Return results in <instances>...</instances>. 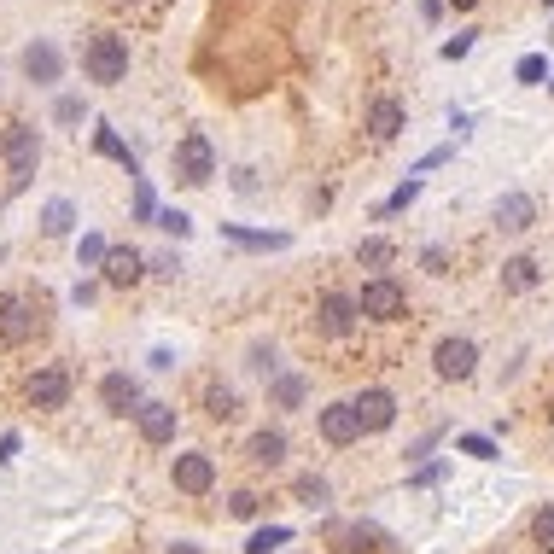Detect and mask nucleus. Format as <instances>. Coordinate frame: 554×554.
I'll list each match as a JSON object with an SVG mask.
<instances>
[{"label":"nucleus","instance_id":"nucleus-1","mask_svg":"<svg viewBox=\"0 0 554 554\" xmlns=\"http://www.w3.org/2000/svg\"><path fill=\"white\" fill-rule=\"evenodd\" d=\"M82 76L100 82V88H117L129 76V35L117 30H94L82 41Z\"/></svg>","mask_w":554,"mask_h":554},{"label":"nucleus","instance_id":"nucleus-2","mask_svg":"<svg viewBox=\"0 0 554 554\" xmlns=\"http://www.w3.org/2000/svg\"><path fill=\"white\" fill-rule=\"evenodd\" d=\"M0 164H6V193H24L41 170V135L35 123H6L0 135Z\"/></svg>","mask_w":554,"mask_h":554},{"label":"nucleus","instance_id":"nucleus-3","mask_svg":"<svg viewBox=\"0 0 554 554\" xmlns=\"http://www.w3.org/2000/svg\"><path fill=\"white\" fill-rule=\"evenodd\" d=\"M47 333V315L30 292H0V345H35Z\"/></svg>","mask_w":554,"mask_h":554},{"label":"nucleus","instance_id":"nucleus-4","mask_svg":"<svg viewBox=\"0 0 554 554\" xmlns=\"http://www.w3.org/2000/svg\"><path fill=\"white\" fill-rule=\"evenodd\" d=\"M356 310H362V321H403L409 315V292H403V280H391V275H368L362 292H356Z\"/></svg>","mask_w":554,"mask_h":554},{"label":"nucleus","instance_id":"nucleus-5","mask_svg":"<svg viewBox=\"0 0 554 554\" xmlns=\"http://www.w3.org/2000/svg\"><path fill=\"white\" fill-rule=\"evenodd\" d=\"M170 170H175V181H181V187H210V181H216V152H210V140L199 135V129L175 140Z\"/></svg>","mask_w":554,"mask_h":554},{"label":"nucleus","instance_id":"nucleus-6","mask_svg":"<svg viewBox=\"0 0 554 554\" xmlns=\"http://www.w3.org/2000/svg\"><path fill=\"white\" fill-rule=\"evenodd\" d=\"M356 327H362L356 292H339V286H333V292L315 298V333H321V339H350Z\"/></svg>","mask_w":554,"mask_h":554},{"label":"nucleus","instance_id":"nucleus-7","mask_svg":"<svg viewBox=\"0 0 554 554\" xmlns=\"http://www.w3.org/2000/svg\"><path fill=\"white\" fill-rule=\"evenodd\" d=\"M432 374H438V380H473V374H479V345L461 339V333L438 339V345H432Z\"/></svg>","mask_w":554,"mask_h":554},{"label":"nucleus","instance_id":"nucleus-8","mask_svg":"<svg viewBox=\"0 0 554 554\" xmlns=\"http://www.w3.org/2000/svg\"><path fill=\"white\" fill-rule=\"evenodd\" d=\"M18 65L30 76L35 88H59L65 82V53H59V41H47V35H35L30 47L18 53Z\"/></svg>","mask_w":554,"mask_h":554},{"label":"nucleus","instance_id":"nucleus-9","mask_svg":"<svg viewBox=\"0 0 554 554\" xmlns=\"http://www.w3.org/2000/svg\"><path fill=\"white\" fill-rule=\"evenodd\" d=\"M315 432H321V444H333V450L362 444V426H356L350 397H339V403H321V409H315Z\"/></svg>","mask_w":554,"mask_h":554},{"label":"nucleus","instance_id":"nucleus-10","mask_svg":"<svg viewBox=\"0 0 554 554\" xmlns=\"http://www.w3.org/2000/svg\"><path fill=\"white\" fill-rule=\"evenodd\" d=\"M170 485L181 490V496H210V490H216V461H210L205 450H181L170 461Z\"/></svg>","mask_w":554,"mask_h":554},{"label":"nucleus","instance_id":"nucleus-11","mask_svg":"<svg viewBox=\"0 0 554 554\" xmlns=\"http://www.w3.org/2000/svg\"><path fill=\"white\" fill-rule=\"evenodd\" d=\"M100 409L117 420H129L146 409V397H140V380L135 374H123V368H111V374H100Z\"/></svg>","mask_w":554,"mask_h":554},{"label":"nucleus","instance_id":"nucleus-12","mask_svg":"<svg viewBox=\"0 0 554 554\" xmlns=\"http://www.w3.org/2000/svg\"><path fill=\"white\" fill-rule=\"evenodd\" d=\"M350 409H356V426H362V438H374V432H385V426L397 420V397H391L385 385H362V391L350 397Z\"/></svg>","mask_w":554,"mask_h":554},{"label":"nucleus","instance_id":"nucleus-13","mask_svg":"<svg viewBox=\"0 0 554 554\" xmlns=\"http://www.w3.org/2000/svg\"><path fill=\"white\" fill-rule=\"evenodd\" d=\"M24 397H30V409L53 415V409H65V403H70V374L59 368V362H47V368H35V374H30Z\"/></svg>","mask_w":554,"mask_h":554},{"label":"nucleus","instance_id":"nucleus-14","mask_svg":"<svg viewBox=\"0 0 554 554\" xmlns=\"http://www.w3.org/2000/svg\"><path fill=\"white\" fill-rule=\"evenodd\" d=\"M286 455H292V438H286L280 426H257V432L245 438V461H251V467H269V473H275V467H286Z\"/></svg>","mask_w":554,"mask_h":554},{"label":"nucleus","instance_id":"nucleus-15","mask_svg":"<svg viewBox=\"0 0 554 554\" xmlns=\"http://www.w3.org/2000/svg\"><path fill=\"white\" fill-rule=\"evenodd\" d=\"M105 286H140L146 280V251H135V245H111V257H105V269H100Z\"/></svg>","mask_w":554,"mask_h":554},{"label":"nucleus","instance_id":"nucleus-16","mask_svg":"<svg viewBox=\"0 0 554 554\" xmlns=\"http://www.w3.org/2000/svg\"><path fill=\"white\" fill-rule=\"evenodd\" d=\"M140 438L152 444V450H164V444H175V426H181V415H175V403H146L135 415Z\"/></svg>","mask_w":554,"mask_h":554},{"label":"nucleus","instance_id":"nucleus-17","mask_svg":"<svg viewBox=\"0 0 554 554\" xmlns=\"http://www.w3.org/2000/svg\"><path fill=\"white\" fill-rule=\"evenodd\" d=\"M531 222H537V199H531V193L514 187V193L496 199V228H502V234H525Z\"/></svg>","mask_w":554,"mask_h":554},{"label":"nucleus","instance_id":"nucleus-18","mask_svg":"<svg viewBox=\"0 0 554 554\" xmlns=\"http://www.w3.org/2000/svg\"><path fill=\"white\" fill-rule=\"evenodd\" d=\"M403 123H409V111H403V100H391V94H380V100L368 105V135H374V140H397V135H403Z\"/></svg>","mask_w":554,"mask_h":554},{"label":"nucleus","instance_id":"nucleus-19","mask_svg":"<svg viewBox=\"0 0 554 554\" xmlns=\"http://www.w3.org/2000/svg\"><path fill=\"white\" fill-rule=\"evenodd\" d=\"M222 240L245 245V251H286L292 234H280V228H240V222H222Z\"/></svg>","mask_w":554,"mask_h":554},{"label":"nucleus","instance_id":"nucleus-20","mask_svg":"<svg viewBox=\"0 0 554 554\" xmlns=\"http://www.w3.org/2000/svg\"><path fill=\"white\" fill-rule=\"evenodd\" d=\"M304 403H310V380H304V374H275V380H269V409L292 415V409H304Z\"/></svg>","mask_w":554,"mask_h":554},{"label":"nucleus","instance_id":"nucleus-21","mask_svg":"<svg viewBox=\"0 0 554 554\" xmlns=\"http://www.w3.org/2000/svg\"><path fill=\"white\" fill-rule=\"evenodd\" d=\"M76 222H82V216H76L70 199H47V205H41V234H47V240H70Z\"/></svg>","mask_w":554,"mask_h":554},{"label":"nucleus","instance_id":"nucleus-22","mask_svg":"<svg viewBox=\"0 0 554 554\" xmlns=\"http://www.w3.org/2000/svg\"><path fill=\"white\" fill-rule=\"evenodd\" d=\"M245 374H251V380H275L280 374V345L275 339H257V345H245Z\"/></svg>","mask_w":554,"mask_h":554},{"label":"nucleus","instance_id":"nucleus-23","mask_svg":"<svg viewBox=\"0 0 554 554\" xmlns=\"http://www.w3.org/2000/svg\"><path fill=\"white\" fill-rule=\"evenodd\" d=\"M205 415L210 420H240V391L222 385V380H210L205 385Z\"/></svg>","mask_w":554,"mask_h":554},{"label":"nucleus","instance_id":"nucleus-24","mask_svg":"<svg viewBox=\"0 0 554 554\" xmlns=\"http://www.w3.org/2000/svg\"><path fill=\"white\" fill-rule=\"evenodd\" d=\"M537 280H543L537 257H508V263H502V292H531Z\"/></svg>","mask_w":554,"mask_h":554},{"label":"nucleus","instance_id":"nucleus-25","mask_svg":"<svg viewBox=\"0 0 554 554\" xmlns=\"http://www.w3.org/2000/svg\"><path fill=\"white\" fill-rule=\"evenodd\" d=\"M391 257H397V245L385 240V234H368V240H356V263H362V269H374V275H380Z\"/></svg>","mask_w":554,"mask_h":554},{"label":"nucleus","instance_id":"nucleus-26","mask_svg":"<svg viewBox=\"0 0 554 554\" xmlns=\"http://www.w3.org/2000/svg\"><path fill=\"white\" fill-rule=\"evenodd\" d=\"M94 152H105V158H117V164H123V170H129V175H140L135 152H129V146L117 140V129H111V123H100V129H94Z\"/></svg>","mask_w":554,"mask_h":554},{"label":"nucleus","instance_id":"nucleus-27","mask_svg":"<svg viewBox=\"0 0 554 554\" xmlns=\"http://www.w3.org/2000/svg\"><path fill=\"white\" fill-rule=\"evenodd\" d=\"M292 496H298L304 508H327V502H333V485H327L321 473H298V479H292Z\"/></svg>","mask_w":554,"mask_h":554},{"label":"nucleus","instance_id":"nucleus-28","mask_svg":"<svg viewBox=\"0 0 554 554\" xmlns=\"http://www.w3.org/2000/svg\"><path fill=\"white\" fill-rule=\"evenodd\" d=\"M105 257H111V240H105V234H82V240H76V263H82V269H105Z\"/></svg>","mask_w":554,"mask_h":554},{"label":"nucleus","instance_id":"nucleus-29","mask_svg":"<svg viewBox=\"0 0 554 554\" xmlns=\"http://www.w3.org/2000/svg\"><path fill=\"white\" fill-rule=\"evenodd\" d=\"M280 543H292V531L286 525H263V531H251L245 554H280Z\"/></svg>","mask_w":554,"mask_h":554},{"label":"nucleus","instance_id":"nucleus-30","mask_svg":"<svg viewBox=\"0 0 554 554\" xmlns=\"http://www.w3.org/2000/svg\"><path fill=\"white\" fill-rule=\"evenodd\" d=\"M82 117H88V100H82V94H59V100H53V123H59V129H76Z\"/></svg>","mask_w":554,"mask_h":554},{"label":"nucleus","instance_id":"nucleus-31","mask_svg":"<svg viewBox=\"0 0 554 554\" xmlns=\"http://www.w3.org/2000/svg\"><path fill=\"white\" fill-rule=\"evenodd\" d=\"M531 543L543 554H554V502H543V508L531 514Z\"/></svg>","mask_w":554,"mask_h":554},{"label":"nucleus","instance_id":"nucleus-32","mask_svg":"<svg viewBox=\"0 0 554 554\" xmlns=\"http://www.w3.org/2000/svg\"><path fill=\"white\" fill-rule=\"evenodd\" d=\"M415 199H420V175H409V181H403L391 199H380V210H374V216H397V210H409Z\"/></svg>","mask_w":554,"mask_h":554},{"label":"nucleus","instance_id":"nucleus-33","mask_svg":"<svg viewBox=\"0 0 554 554\" xmlns=\"http://www.w3.org/2000/svg\"><path fill=\"white\" fill-rule=\"evenodd\" d=\"M455 450L473 455V461H496V444H490L485 432H461V438H455Z\"/></svg>","mask_w":554,"mask_h":554},{"label":"nucleus","instance_id":"nucleus-34","mask_svg":"<svg viewBox=\"0 0 554 554\" xmlns=\"http://www.w3.org/2000/svg\"><path fill=\"white\" fill-rule=\"evenodd\" d=\"M228 514H234V520H257V514H263V496H257V490H234V496H228Z\"/></svg>","mask_w":554,"mask_h":554},{"label":"nucleus","instance_id":"nucleus-35","mask_svg":"<svg viewBox=\"0 0 554 554\" xmlns=\"http://www.w3.org/2000/svg\"><path fill=\"white\" fill-rule=\"evenodd\" d=\"M158 228L175 234V240H187V234H193V216H187V210H175V205H164V210H158Z\"/></svg>","mask_w":554,"mask_h":554},{"label":"nucleus","instance_id":"nucleus-36","mask_svg":"<svg viewBox=\"0 0 554 554\" xmlns=\"http://www.w3.org/2000/svg\"><path fill=\"white\" fill-rule=\"evenodd\" d=\"M514 76H520L525 88H537V82H543V76H549V59H543V53H525L520 65H514Z\"/></svg>","mask_w":554,"mask_h":554},{"label":"nucleus","instance_id":"nucleus-37","mask_svg":"<svg viewBox=\"0 0 554 554\" xmlns=\"http://www.w3.org/2000/svg\"><path fill=\"white\" fill-rule=\"evenodd\" d=\"M135 216H140V222H158V199H152L146 175H135Z\"/></svg>","mask_w":554,"mask_h":554},{"label":"nucleus","instance_id":"nucleus-38","mask_svg":"<svg viewBox=\"0 0 554 554\" xmlns=\"http://www.w3.org/2000/svg\"><path fill=\"white\" fill-rule=\"evenodd\" d=\"M146 275L175 280V275H181V257H175V251H152V257H146Z\"/></svg>","mask_w":554,"mask_h":554},{"label":"nucleus","instance_id":"nucleus-39","mask_svg":"<svg viewBox=\"0 0 554 554\" xmlns=\"http://www.w3.org/2000/svg\"><path fill=\"white\" fill-rule=\"evenodd\" d=\"M420 269H426V275H450V251H444V245H426V251H420Z\"/></svg>","mask_w":554,"mask_h":554},{"label":"nucleus","instance_id":"nucleus-40","mask_svg":"<svg viewBox=\"0 0 554 554\" xmlns=\"http://www.w3.org/2000/svg\"><path fill=\"white\" fill-rule=\"evenodd\" d=\"M100 286H105V280H76V286H70V304H76V310H88V304L100 298Z\"/></svg>","mask_w":554,"mask_h":554},{"label":"nucleus","instance_id":"nucleus-41","mask_svg":"<svg viewBox=\"0 0 554 554\" xmlns=\"http://www.w3.org/2000/svg\"><path fill=\"white\" fill-rule=\"evenodd\" d=\"M473 35H479V30H461V35H450V41H444V59H450V65L473 53Z\"/></svg>","mask_w":554,"mask_h":554},{"label":"nucleus","instance_id":"nucleus-42","mask_svg":"<svg viewBox=\"0 0 554 554\" xmlns=\"http://www.w3.org/2000/svg\"><path fill=\"white\" fill-rule=\"evenodd\" d=\"M368 525H356V531H339V554H368Z\"/></svg>","mask_w":554,"mask_h":554},{"label":"nucleus","instance_id":"nucleus-43","mask_svg":"<svg viewBox=\"0 0 554 554\" xmlns=\"http://www.w3.org/2000/svg\"><path fill=\"white\" fill-rule=\"evenodd\" d=\"M438 438H444V426H432V432H426V438H420L415 450H409V461H426V455L438 450Z\"/></svg>","mask_w":554,"mask_h":554},{"label":"nucleus","instance_id":"nucleus-44","mask_svg":"<svg viewBox=\"0 0 554 554\" xmlns=\"http://www.w3.org/2000/svg\"><path fill=\"white\" fill-rule=\"evenodd\" d=\"M234 187H240V193H257V170H245L240 164V170H234Z\"/></svg>","mask_w":554,"mask_h":554},{"label":"nucleus","instance_id":"nucleus-45","mask_svg":"<svg viewBox=\"0 0 554 554\" xmlns=\"http://www.w3.org/2000/svg\"><path fill=\"white\" fill-rule=\"evenodd\" d=\"M420 18H426V24H438V18H444V0H420Z\"/></svg>","mask_w":554,"mask_h":554},{"label":"nucleus","instance_id":"nucleus-46","mask_svg":"<svg viewBox=\"0 0 554 554\" xmlns=\"http://www.w3.org/2000/svg\"><path fill=\"white\" fill-rule=\"evenodd\" d=\"M170 554H205L199 543H170Z\"/></svg>","mask_w":554,"mask_h":554},{"label":"nucleus","instance_id":"nucleus-47","mask_svg":"<svg viewBox=\"0 0 554 554\" xmlns=\"http://www.w3.org/2000/svg\"><path fill=\"white\" fill-rule=\"evenodd\" d=\"M455 12H473V6H479V0H450Z\"/></svg>","mask_w":554,"mask_h":554},{"label":"nucleus","instance_id":"nucleus-48","mask_svg":"<svg viewBox=\"0 0 554 554\" xmlns=\"http://www.w3.org/2000/svg\"><path fill=\"white\" fill-rule=\"evenodd\" d=\"M117 6H129V0H117Z\"/></svg>","mask_w":554,"mask_h":554},{"label":"nucleus","instance_id":"nucleus-49","mask_svg":"<svg viewBox=\"0 0 554 554\" xmlns=\"http://www.w3.org/2000/svg\"><path fill=\"white\" fill-rule=\"evenodd\" d=\"M549 41H554V30H549Z\"/></svg>","mask_w":554,"mask_h":554}]
</instances>
